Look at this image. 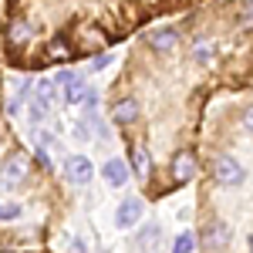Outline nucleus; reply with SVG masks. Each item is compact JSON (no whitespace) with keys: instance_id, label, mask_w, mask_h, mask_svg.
Masks as SVG:
<instances>
[{"instance_id":"11","label":"nucleus","mask_w":253,"mask_h":253,"mask_svg":"<svg viewBox=\"0 0 253 253\" xmlns=\"http://www.w3.org/2000/svg\"><path fill=\"white\" fill-rule=\"evenodd\" d=\"M0 253H51V250H0Z\"/></svg>"},{"instance_id":"2","label":"nucleus","mask_w":253,"mask_h":253,"mask_svg":"<svg viewBox=\"0 0 253 253\" xmlns=\"http://www.w3.org/2000/svg\"><path fill=\"white\" fill-rule=\"evenodd\" d=\"M199 3L203 0H3L0 61L17 75L78 64Z\"/></svg>"},{"instance_id":"8","label":"nucleus","mask_w":253,"mask_h":253,"mask_svg":"<svg viewBox=\"0 0 253 253\" xmlns=\"http://www.w3.org/2000/svg\"><path fill=\"white\" fill-rule=\"evenodd\" d=\"M88 95H91V88H88L81 78H75L68 88H64V101H68V105H81V101H88Z\"/></svg>"},{"instance_id":"4","label":"nucleus","mask_w":253,"mask_h":253,"mask_svg":"<svg viewBox=\"0 0 253 253\" xmlns=\"http://www.w3.org/2000/svg\"><path fill=\"white\" fill-rule=\"evenodd\" d=\"M61 175H64L71 186H91L95 166H91L88 156H64V162H61Z\"/></svg>"},{"instance_id":"12","label":"nucleus","mask_w":253,"mask_h":253,"mask_svg":"<svg viewBox=\"0 0 253 253\" xmlns=\"http://www.w3.org/2000/svg\"><path fill=\"white\" fill-rule=\"evenodd\" d=\"M0 10H3V0H0ZM0 64H3V61H0Z\"/></svg>"},{"instance_id":"1","label":"nucleus","mask_w":253,"mask_h":253,"mask_svg":"<svg viewBox=\"0 0 253 253\" xmlns=\"http://www.w3.org/2000/svg\"><path fill=\"white\" fill-rule=\"evenodd\" d=\"M253 91V0H203L138 31L108 88V118L142 199L193 186L203 118L219 95Z\"/></svg>"},{"instance_id":"9","label":"nucleus","mask_w":253,"mask_h":253,"mask_svg":"<svg viewBox=\"0 0 253 253\" xmlns=\"http://www.w3.org/2000/svg\"><path fill=\"white\" fill-rule=\"evenodd\" d=\"M54 88H58V84H54V81L51 78H41L38 81V101H44V105H47V108H51V105H54V101H58V91H54Z\"/></svg>"},{"instance_id":"3","label":"nucleus","mask_w":253,"mask_h":253,"mask_svg":"<svg viewBox=\"0 0 253 253\" xmlns=\"http://www.w3.org/2000/svg\"><path fill=\"white\" fill-rule=\"evenodd\" d=\"M7 101H3V75H0V247L7 243H41L47 233L34 226V213L51 226V219L61 206V186L44 149L34 145V152L14 135L7 125Z\"/></svg>"},{"instance_id":"10","label":"nucleus","mask_w":253,"mask_h":253,"mask_svg":"<svg viewBox=\"0 0 253 253\" xmlns=\"http://www.w3.org/2000/svg\"><path fill=\"white\" fill-rule=\"evenodd\" d=\"M193 247H196V236H193V233H182L179 240H175L172 253H193Z\"/></svg>"},{"instance_id":"7","label":"nucleus","mask_w":253,"mask_h":253,"mask_svg":"<svg viewBox=\"0 0 253 253\" xmlns=\"http://www.w3.org/2000/svg\"><path fill=\"white\" fill-rule=\"evenodd\" d=\"M159 247H162V226H159V223L142 226V233H138V250L142 253H159Z\"/></svg>"},{"instance_id":"5","label":"nucleus","mask_w":253,"mask_h":253,"mask_svg":"<svg viewBox=\"0 0 253 253\" xmlns=\"http://www.w3.org/2000/svg\"><path fill=\"white\" fill-rule=\"evenodd\" d=\"M142 210H145V199L142 196H125L115 210V226L118 230H128V226H138L142 223Z\"/></svg>"},{"instance_id":"6","label":"nucleus","mask_w":253,"mask_h":253,"mask_svg":"<svg viewBox=\"0 0 253 253\" xmlns=\"http://www.w3.org/2000/svg\"><path fill=\"white\" fill-rule=\"evenodd\" d=\"M101 179H105L112 189H122V186H128L132 169H128V162H125V159H108V162L101 166Z\"/></svg>"}]
</instances>
